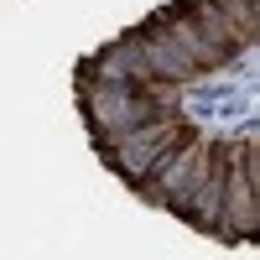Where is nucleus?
<instances>
[{
	"mask_svg": "<svg viewBox=\"0 0 260 260\" xmlns=\"http://www.w3.org/2000/svg\"><path fill=\"white\" fill-rule=\"evenodd\" d=\"M156 26H161L172 42H177V47H182L192 62H198V73H208V68H219V62H229V57L213 47V42H208L198 26H192V16H187L182 6H177V11H161V16H156Z\"/></svg>",
	"mask_w": 260,
	"mask_h": 260,
	"instance_id": "39448f33",
	"label": "nucleus"
},
{
	"mask_svg": "<svg viewBox=\"0 0 260 260\" xmlns=\"http://www.w3.org/2000/svg\"><path fill=\"white\" fill-rule=\"evenodd\" d=\"M78 99H83V115H89L99 146L125 136L130 125H141L156 115V104H151L141 89H130V83H99V78H78Z\"/></svg>",
	"mask_w": 260,
	"mask_h": 260,
	"instance_id": "7ed1b4c3",
	"label": "nucleus"
},
{
	"mask_svg": "<svg viewBox=\"0 0 260 260\" xmlns=\"http://www.w3.org/2000/svg\"><path fill=\"white\" fill-rule=\"evenodd\" d=\"M187 136H192V130L182 125V115H151V120H141V125H130L125 136L104 141L99 151H104V161H110L125 182H146L151 167H156L177 141H187Z\"/></svg>",
	"mask_w": 260,
	"mask_h": 260,
	"instance_id": "f257e3e1",
	"label": "nucleus"
},
{
	"mask_svg": "<svg viewBox=\"0 0 260 260\" xmlns=\"http://www.w3.org/2000/svg\"><path fill=\"white\" fill-rule=\"evenodd\" d=\"M136 42H141V57H146L151 78H167V83H192V78H198V62H192L177 42L156 26V21H151V26H141Z\"/></svg>",
	"mask_w": 260,
	"mask_h": 260,
	"instance_id": "20e7f679",
	"label": "nucleus"
},
{
	"mask_svg": "<svg viewBox=\"0 0 260 260\" xmlns=\"http://www.w3.org/2000/svg\"><path fill=\"white\" fill-rule=\"evenodd\" d=\"M213 167V141L208 136H187L167 151V156L151 167V177L136 182L151 203H161V208H182L187 203V192L203 182V172Z\"/></svg>",
	"mask_w": 260,
	"mask_h": 260,
	"instance_id": "f03ea898",
	"label": "nucleus"
}]
</instances>
